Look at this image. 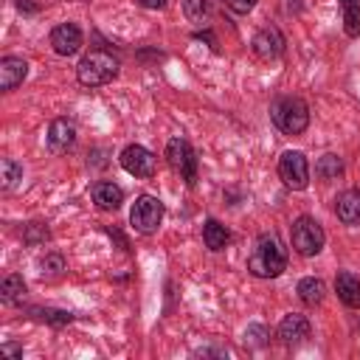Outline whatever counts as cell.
Here are the masks:
<instances>
[{
    "label": "cell",
    "instance_id": "6da1fadb",
    "mask_svg": "<svg viewBox=\"0 0 360 360\" xmlns=\"http://www.w3.org/2000/svg\"><path fill=\"white\" fill-rule=\"evenodd\" d=\"M248 270L256 278H276L287 270V248L276 233H262L248 256Z\"/></svg>",
    "mask_w": 360,
    "mask_h": 360
},
{
    "label": "cell",
    "instance_id": "7a4b0ae2",
    "mask_svg": "<svg viewBox=\"0 0 360 360\" xmlns=\"http://www.w3.org/2000/svg\"><path fill=\"white\" fill-rule=\"evenodd\" d=\"M115 76H118V59L110 51H104V48H96V51L84 53L82 62L76 65V79L84 87L110 84Z\"/></svg>",
    "mask_w": 360,
    "mask_h": 360
},
{
    "label": "cell",
    "instance_id": "3957f363",
    "mask_svg": "<svg viewBox=\"0 0 360 360\" xmlns=\"http://www.w3.org/2000/svg\"><path fill=\"white\" fill-rule=\"evenodd\" d=\"M270 121L284 135H301L309 127V107L301 96H278L270 104Z\"/></svg>",
    "mask_w": 360,
    "mask_h": 360
},
{
    "label": "cell",
    "instance_id": "277c9868",
    "mask_svg": "<svg viewBox=\"0 0 360 360\" xmlns=\"http://www.w3.org/2000/svg\"><path fill=\"white\" fill-rule=\"evenodd\" d=\"M290 239H292V248L295 253L301 256H318L323 250V242H326V233L321 228V222L315 217H298L290 228Z\"/></svg>",
    "mask_w": 360,
    "mask_h": 360
},
{
    "label": "cell",
    "instance_id": "5b68a950",
    "mask_svg": "<svg viewBox=\"0 0 360 360\" xmlns=\"http://www.w3.org/2000/svg\"><path fill=\"white\" fill-rule=\"evenodd\" d=\"M163 214H166V208H163V202H160L158 197L141 194V197H135V202H132V208H129V225H132L138 233L152 236V233L160 228Z\"/></svg>",
    "mask_w": 360,
    "mask_h": 360
},
{
    "label": "cell",
    "instance_id": "8992f818",
    "mask_svg": "<svg viewBox=\"0 0 360 360\" xmlns=\"http://www.w3.org/2000/svg\"><path fill=\"white\" fill-rule=\"evenodd\" d=\"M166 163L174 174H180V180H186V186L197 183V155H194V149L186 138L174 135L166 143Z\"/></svg>",
    "mask_w": 360,
    "mask_h": 360
},
{
    "label": "cell",
    "instance_id": "52a82bcc",
    "mask_svg": "<svg viewBox=\"0 0 360 360\" xmlns=\"http://www.w3.org/2000/svg\"><path fill=\"white\" fill-rule=\"evenodd\" d=\"M278 177H281V183L287 188L304 191L309 186V163H307V155L298 152V149H287L278 158Z\"/></svg>",
    "mask_w": 360,
    "mask_h": 360
},
{
    "label": "cell",
    "instance_id": "ba28073f",
    "mask_svg": "<svg viewBox=\"0 0 360 360\" xmlns=\"http://www.w3.org/2000/svg\"><path fill=\"white\" fill-rule=\"evenodd\" d=\"M118 160H121V169L127 174H132V177H152L155 174V166H158L155 163V155L146 146H141V143L124 146L121 155H118Z\"/></svg>",
    "mask_w": 360,
    "mask_h": 360
},
{
    "label": "cell",
    "instance_id": "9c48e42d",
    "mask_svg": "<svg viewBox=\"0 0 360 360\" xmlns=\"http://www.w3.org/2000/svg\"><path fill=\"white\" fill-rule=\"evenodd\" d=\"M250 48H253V53H256L262 62H276V59L284 53V34H281L276 25H264L262 31L253 34Z\"/></svg>",
    "mask_w": 360,
    "mask_h": 360
},
{
    "label": "cell",
    "instance_id": "30bf717a",
    "mask_svg": "<svg viewBox=\"0 0 360 360\" xmlns=\"http://www.w3.org/2000/svg\"><path fill=\"white\" fill-rule=\"evenodd\" d=\"M82 42H84V37H82V28H79L76 22H59V25H53V31H51V48H53V53H59V56H73V53H79V51H82Z\"/></svg>",
    "mask_w": 360,
    "mask_h": 360
},
{
    "label": "cell",
    "instance_id": "8fae6325",
    "mask_svg": "<svg viewBox=\"0 0 360 360\" xmlns=\"http://www.w3.org/2000/svg\"><path fill=\"white\" fill-rule=\"evenodd\" d=\"M73 141H76V127H73V121H68V118H53L51 127H48V135H45L48 149H51L53 155H65V152L73 146Z\"/></svg>",
    "mask_w": 360,
    "mask_h": 360
},
{
    "label": "cell",
    "instance_id": "7c38bea8",
    "mask_svg": "<svg viewBox=\"0 0 360 360\" xmlns=\"http://www.w3.org/2000/svg\"><path fill=\"white\" fill-rule=\"evenodd\" d=\"M276 335H278L281 343H287V346H298V343H304V340L309 338V321H307L304 315H298V312H290V315L281 318Z\"/></svg>",
    "mask_w": 360,
    "mask_h": 360
},
{
    "label": "cell",
    "instance_id": "4fadbf2b",
    "mask_svg": "<svg viewBox=\"0 0 360 360\" xmlns=\"http://www.w3.org/2000/svg\"><path fill=\"white\" fill-rule=\"evenodd\" d=\"M90 197H93L96 208H101V211H118L121 202H124V188L115 186L112 180H96L90 186Z\"/></svg>",
    "mask_w": 360,
    "mask_h": 360
},
{
    "label": "cell",
    "instance_id": "5bb4252c",
    "mask_svg": "<svg viewBox=\"0 0 360 360\" xmlns=\"http://www.w3.org/2000/svg\"><path fill=\"white\" fill-rule=\"evenodd\" d=\"M28 76V62L22 56H3L0 59V90L8 93Z\"/></svg>",
    "mask_w": 360,
    "mask_h": 360
},
{
    "label": "cell",
    "instance_id": "9a60e30c",
    "mask_svg": "<svg viewBox=\"0 0 360 360\" xmlns=\"http://www.w3.org/2000/svg\"><path fill=\"white\" fill-rule=\"evenodd\" d=\"M335 214L343 225H360V188H346L335 197Z\"/></svg>",
    "mask_w": 360,
    "mask_h": 360
},
{
    "label": "cell",
    "instance_id": "2e32d148",
    "mask_svg": "<svg viewBox=\"0 0 360 360\" xmlns=\"http://www.w3.org/2000/svg\"><path fill=\"white\" fill-rule=\"evenodd\" d=\"M335 292L349 309H360V278L349 270H340L335 276Z\"/></svg>",
    "mask_w": 360,
    "mask_h": 360
},
{
    "label": "cell",
    "instance_id": "e0dca14e",
    "mask_svg": "<svg viewBox=\"0 0 360 360\" xmlns=\"http://www.w3.org/2000/svg\"><path fill=\"white\" fill-rule=\"evenodd\" d=\"M202 242H205L208 250L217 253V250H222L231 242V231L219 219H205V225H202Z\"/></svg>",
    "mask_w": 360,
    "mask_h": 360
},
{
    "label": "cell",
    "instance_id": "ac0fdd59",
    "mask_svg": "<svg viewBox=\"0 0 360 360\" xmlns=\"http://www.w3.org/2000/svg\"><path fill=\"white\" fill-rule=\"evenodd\" d=\"M295 292H298V298H301L307 307H318V304L323 301V295H326V284H323L321 278H315V276H307V278L298 281Z\"/></svg>",
    "mask_w": 360,
    "mask_h": 360
},
{
    "label": "cell",
    "instance_id": "d6986e66",
    "mask_svg": "<svg viewBox=\"0 0 360 360\" xmlns=\"http://www.w3.org/2000/svg\"><path fill=\"white\" fill-rule=\"evenodd\" d=\"M25 298V281L17 273H8L0 284V301L3 304H20Z\"/></svg>",
    "mask_w": 360,
    "mask_h": 360
},
{
    "label": "cell",
    "instance_id": "ffe728a7",
    "mask_svg": "<svg viewBox=\"0 0 360 360\" xmlns=\"http://www.w3.org/2000/svg\"><path fill=\"white\" fill-rule=\"evenodd\" d=\"M315 174H318L321 180H338V177L343 174V160H340V155H335V152L321 155L318 163H315Z\"/></svg>",
    "mask_w": 360,
    "mask_h": 360
},
{
    "label": "cell",
    "instance_id": "44dd1931",
    "mask_svg": "<svg viewBox=\"0 0 360 360\" xmlns=\"http://www.w3.org/2000/svg\"><path fill=\"white\" fill-rule=\"evenodd\" d=\"M346 37H360V0H340Z\"/></svg>",
    "mask_w": 360,
    "mask_h": 360
},
{
    "label": "cell",
    "instance_id": "7402d4cb",
    "mask_svg": "<svg viewBox=\"0 0 360 360\" xmlns=\"http://www.w3.org/2000/svg\"><path fill=\"white\" fill-rule=\"evenodd\" d=\"M20 180H22V166L14 158H3L0 160V186H3V191H11Z\"/></svg>",
    "mask_w": 360,
    "mask_h": 360
},
{
    "label": "cell",
    "instance_id": "603a6c76",
    "mask_svg": "<svg viewBox=\"0 0 360 360\" xmlns=\"http://www.w3.org/2000/svg\"><path fill=\"white\" fill-rule=\"evenodd\" d=\"M183 14L194 25H205L211 17V3L208 0H183Z\"/></svg>",
    "mask_w": 360,
    "mask_h": 360
},
{
    "label": "cell",
    "instance_id": "cb8c5ba5",
    "mask_svg": "<svg viewBox=\"0 0 360 360\" xmlns=\"http://www.w3.org/2000/svg\"><path fill=\"white\" fill-rule=\"evenodd\" d=\"M37 273L42 278H56L65 273V259L59 253H45L42 259H37Z\"/></svg>",
    "mask_w": 360,
    "mask_h": 360
},
{
    "label": "cell",
    "instance_id": "d4e9b609",
    "mask_svg": "<svg viewBox=\"0 0 360 360\" xmlns=\"http://www.w3.org/2000/svg\"><path fill=\"white\" fill-rule=\"evenodd\" d=\"M51 239V231H48V225L45 222H28L25 228H22V242L25 245H45Z\"/></svg>",
    "mask_w": 360,
    "mask_h": 360
},
{
    "label": "cell",
    "instance_id": "484cf974",
    "mask_svg": "<svg viewBox=\"0 0 360 360\" xmlns=\"http://www.w3.org/2000/svg\"><path fill=\"white\" fill-rule=\"evenodd\" d=\"M267 340H270V329H267V326H262V323H250V326L245 329V346H250V349H262V346H267Z\"/></svg>",
    "mask_w": 360,
    "mask_h": 360
},
{
    "label": "cell",
    "instance_id": "4316f807",
    "mask_svg": "<svg viewBox=\"0 0 360 360\" xmlns=\"http://www.w3.org/2000/svg\"><path fill=\"white\" fill-rule=\"evenodd\" d=\"M39 321H48V323H53V326H65V323H70L73 321V315L70 312H65V309H31Z\"/></svg>",
    "mask_w": 360,
    "mask_h": 360
},
{
    "label": "cell",
    "instance_id": "83f0119b",
    "mask_svg": "<svg viewBox=\"0 0 360 360\" xmlns=\"http://www.w3.org/2000/svg\"><path fill=\"white\" fill-rule=\"evenodd\" d=\"M225 6L231 11H236V14H248V11L256 8V0H225Z\"/></svg>",
    "mask_w": 360,
    "mask_h": 360
},
{
    "label": "cell",
    "instance_id": "f1b7e54d",
    "mask_svg": "<svg viewBox=\"0 0 360 360\" xmlns=\"http://www.w3.org/2000/svg\"><path fill=\"white\" fill-rule=\"evenodd\" d=\"M14 6H17V11H22V14H37V11H39V3H37V0H17Z\"/></svg>",
    "mask_w": 360,
    "mask_h": 360
},
{
    "label": "cell",
    "instance_id": "f546056e",
    "mask_svg": "<svg viewBox=\"0 0 360 360\" xmlns=\"http://www.w3.org/2000/svg\"><path fill=\"white\" fill-rule=\"evenodd\" d=\"M0 352L3 354H11V357H22V346H17V343H3Z\"/></svg>",
    "mask_w": 360,
    "mask_h": 360
},
{
    "label": "cell",
    "instance_id": "4dcf8cb0",
    "mask_svg": "<svg viewBox=\"0 0 360 360\" xmlns=\"http://www.w3.org/2000/svg\"><path fill=\"white\" fill-rule=\"evenodd\" d=\"M138 6H143V8H163L166 0H138Z\"/></svg>",
    "mask_w": 360,
    "mask_h": 360
}]
</instances>
